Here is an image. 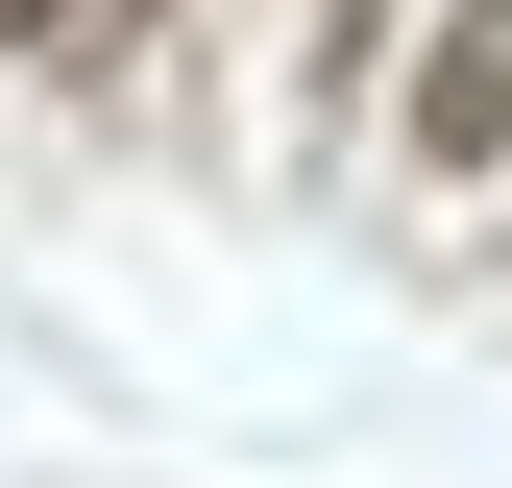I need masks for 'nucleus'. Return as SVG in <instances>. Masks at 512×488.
<instances>
[{
  "instance_id": "obj_2",
  "label": "nucleus",
  "mask_w": 512,
  "mask_h": 488,
  "mask_svg": "<svg viewBox=\"0 0 512 488\" xmlns=\"http://www.w3.org/2000/svg\"><path fill=\"white\" fill-rule=\"evenodd\" d=\"M0 49H74V0H0Z\"/></svg>"
},
{
  "instance_id": "obj_1",
  "label": "nucleus",
  "mask_w": 512,
  "mask_h": 488,
  "mask_svg": "<svg viewBox=\"0 0 512 488\" xmlns=\"http://www.w3.org/2000/svg\"><path fill=\"white\" fill-rule=\"evenodd\" d=\"M415 147L439 171H512V0H464V25L415 49Z\"/></svg>"
},
{
  "instance_id": "obj_3",
  "label": "nucleus",
  "mask_w": 512,
  "mask_h": 488,
  "mask_svg": "<svg viewBox=\"0 0 512 488\" xmlns=\"http://www.w3.org/2000/svg\"><path fill=\"white\" fill-rule=\"evenodd\" d=\"M122 25H147V0H74V49H122Z\"/></svg>"
}]
</instances>
